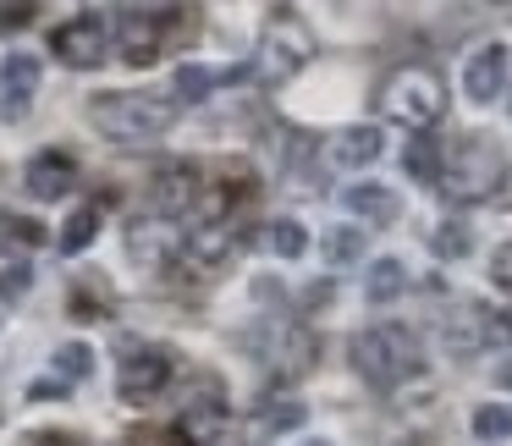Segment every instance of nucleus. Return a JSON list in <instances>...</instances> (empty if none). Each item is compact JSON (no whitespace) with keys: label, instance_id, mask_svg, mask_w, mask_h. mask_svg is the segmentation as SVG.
I'll return each instance as SVG.
<instances>
[{"label":"nucleus","instance_id":"obj_26","mask_svg":"<svg viewBox=\"0 0 512 446\" xmlns=\"http://www.w3.org/2000/svg\"><path fill=\"white\" fill-rule=\"evenodd\" d=\"M474 435L479 441H507L512 435V408L507 402H485V408H474Z\"/></svg>","mask_w":512,"mask_h":446},{"label":"nucleus","instance_id":"obj_13","mask_svg":"<svg viewBox=\"0 0 512 446\" xmlns=\"http://www.w3.org/2000/svg\"><path fill=\"white\" fill-rule=\"evenodd\" d=\"M221 419H226L221 391H215V397H193L188 408L177 413V424L166 430V446H210L215 435H221Z\"/></svg>","mask_w":512,"mask_h":446},{"label":"nucleus","instance_id":"obj_8","mask_svg":"<svg viewBox=\"0 0 512 446\" xmlns=\"http://www.w3.org/2000/svg\"><path fill=\"white\" fill-rule=\"evenodd\" d=\"M507 78H512V50L507 45H479L463 67V94L474 105H490L496 94H507Z\"/></svg>","mask_w":512,"mask_h":446},{"label":"nucleus","instance_id":"obj_14","mask_svg":"<svg viewBox=\"0 0 512 446\" xmlns=\"http://www.w3.org/2000/svg\"><path fill=\"white\" fill-rule=\"evenodd\" d=\"M342 210L364 226H391L402 215V199L386 188V182H347L342 188Z\"/></svg>","mask_w":512,"mask_h":446},{"label":"nucleus","instance_id":"obj_16","mask_svg":"<svg viewBox=\"0 0 512 446\" xmlns=\"http://www.w3.org/2000/svg\"><path fill=\"white\" fill-rule=\"evenodd\" d=\"M149 199H155V210L166 215H188L193 199H199V166H188V160H177V166H166L155 177V188H149Z\"/></svg>","mask_w":512,"mask_h":446},{"label":"nucleus","instance_id":"obj_34","mask_svg":"<svg viewBox=\"0 0 512 446\" xmlns=\"http://www.w3.org/2000/svg\"><path fill=\"white\" fill-rule=\"evenodd\" d=\"M490 380H496V386H501V391H512V358H501V364H496V369H490Z\"/></svg>","mask_w":512,"mask_h":446},{"label":"nucleus","instance_id":"obj_17","mask_svg":"<svg viewBox=\"0 0 512 446\" xmlns=\"http://www.w3.org/2000/svg\"><path fill=\"white\" fill-rule=\"evenodd\" d=\"M122 56L133 61V67H155V56H160V17L122 12Z\"/></svg>","mask_w":512,"mask_h":446},{"label":"nucleus","instance_id":"obj_33","mask_svg":"<svg viewBox=\"0 0 512 446\" xmlns=\"http://www.w3.org/2000/svg\"><path fill=\"white\" fill-rule=\"evenodd\" d=\"M34 17V0H0V28H23Z\"/></svg>","mask_w":512,"mask_h":446},{"label":"nucleus","instance_id":"obj_18","mask_svg":"<svg viewBox=\"0 0 512 446\" xmlns=\"http://www.w3.org/2000/svg\"><path fill=\"white\" fill-rule=\"evenodd\" d=\"M270 369H276V375H298V369H309V353H314V342L309 336L298 331V325H276V331H270Z\"/></svg>","mask_w":512,"mask_h":446},{"label":"nucleus","instance_id":"obj_23","mask_svg":"<svg viewBox=\"0 0 512 446\" xmlns=\"http://www.w3.org/2000/svg\"><path fill=\"white\" fill-rule=\"evenodd\" d=\"M402 171H408L413 182H441V149H435V138H408Z\"/></svg>","mask_w":512,"mask_h":446},{"label":"nucleus","instance_id":"obj_19","mask_svg":"<svg viewBox=\"0 0 512 446\" xmlns=\"http://www.w3.org/2000/svg\"><path fill=\"white\" fill-rule=\"evenodd\" d=\"M402 292H408V265H402L397 254L375 259L369 276H364V298L369 303H391V298H402Z\"/></svg>","mask_w":512,"mask_h":446},{"label":"nucleus","instance_id":"obj_6","mask_svg":"<svg viewBox=\"0 0 512 446\" xmlns=\"http://www.w3.org/2000/svg\"><path fill=\"white\" fill-rule=\"evenodd\" d=\"M507 336H512V325L496 320L490 309H479V303H457V309L441 314V347L452 358H474V353H485V347L507 342Z\"/></svg>","mask_w":512,"mask_h":446},{"label":"nucleus","instance_id":"obj_30","mask_svg":"<svg viewBox=\"0 0 512 446\" xmlns=\"http://www.w3.org/2000/svg\"><path fill=\"white\" fill-rule=\"evenodd\" d=\"M28 281H34L28 259H0V298H23Z\"/></svg>","mask_w":512,"mask_h":446},{"label":"nucleus","instance_id":"obj_35","mask_svg":"<svg viewBox=\"0 0 512 446\" xmlns=\"http://www.w3.org/2000/svg\"><path fill=\"white\" fill-rule=\"evenodd\" d=\"M298 446H336V441H325V435H309V441H298Z\"/></svg>","mask_w":512,"mask_h":446},{"label":"nucleus","instance_id":"obj_5","mask_svg":"<svg viewBox=\"0 0 512 446\" xmlns=\"http://www.w3.org/2000/svg\"><path fill=\"white\" fill-rule=\"evenodd\" d=\"M314 56V39L309 28L298 23V17H276V23L265 28V39H259V56H254V78L259 83H292L303 67H309Z\"/></svg>","mask_w":512,"mask_h":446},{"label":"nucleus","instance_id":"obj_10","mask_svg":"<svg viewBox=\"0 0 512 446\" xmlns=\"http://www.w3.org/2000/svg\"><path fill=\"white\" fill-rule=\"evenodd\" d=\"M50 50H56L67 67H100L105 61V23L100 17H72L50 34Z\"/></svg>","mask_w":512,"mask_h":446},{"label":"nucleus","instance_id":"obj_32","mask_svg":"<svg viewBox=\"0 0 512 446\" xmlns=\"http://www.w3.org/2000/svg\"><path fill=\"white\" fill-rule=\"evenodd\" d=\"M490 281H496L501 292H512V243H501L496 254H490Z\"/></svg>","mask_w":512,"mask_h":446},{"label":"nucleus","instance_id":"obj_15","mask_svg":"<svg viewBox=\"0 0 512 446\" xmlns=\"http://www.w3.org/2000/svg\"><path fill=\"white\" fill-rule=\"evenodd\" d=\"M380 155H386L380 127H342V133L331 138V149H325V160H331L336 171H364V166H375Z\"/></svg>","mask_w":512,"mask_h":446},{"label":"nucleus","instance_id":"obj_25","mask_svg":"<svg viewBox=\"0 0 512 446\" xmlns=\"http://www.w3.org/2000/svg\"><path fill=\"white\" fill-rule=\"evenodd\" d=\"M358 259H364V226H336L325 237V265L342 270V265H358Z\"/></svg>","mask_w":512,"mask_h":446},{"label":"nucleus","instance_id":"obj_1","mask_svg":"<svg viewBox=\"0 0 512 446\" xmlns=\"http://www.w3.org/2000/svg\"><path fill=\"white\" fill-rule=\"evenodd\" d=\"M171 122H177V105L160 94H94L89 100V127L111 144H155L171 133Z\"/></svg>","mask_w":512,"mask_h":446},{"label":"nucleus","instance_id":"obj_20","mask_svg":"<svg viewBox=\"0 0 512 446\" xmlns=\"http://www.w3.org/2000/svg\"><path fill=\"white\" fill-rule=\"evenodd\" d=\"M232 243H237L232 221H204V226H193V237H188V259H199V265H215V259L232 254Z\"/></svg>","mask_w":512,"mask_h":446},{"label":"nucleus","instance_id":"obj_27","mask_svg":"<svg viewBox=\"0 0 512 446\" xmlns=\"http://www.w3.org/2000/svg\"><path fill=\"white\" fill-rule=\"evenodd\" d=\"M94 237H100V210H78L67 221V232H61V254H83Z\"/></svg>","mask_w":512,"mask_h":446},{"label":"nucleus","instance_id":"obj_28","mask_svg":"<svg viewBox=\"0 0 512 446\" xmlns=\"http://www.w3.org/2000/svg\"><path fill=\"white\" fill-rule=\"evenodd\" d=\"M430 248H435V254H441V259H463L468 248H474V232H468L463 221H446V226H435Z\"/></svg>","mask_w":512,"mask_h":446},{"label":"nucleus","instance_id":"obj_12","mask_svg":"<svg viewBox=\"0 0 512 446\" xmlns=\"http://www.w3.org/2000/svg\"><path fill=\"white\" fill-rule=\"evenodd\" d=\"M177 248H182V237H177V226H171L166 215L127 226V259H133L138 270H160V265H171V254H177Z\"/></svg>","mask_w":512,"mask_h":446},{"label":"nucleus","instance_id":"obj_11","mask_svg":"<svg viewBox=\"0 0 512 446\" xmlns=\"http://www.w3.org/2000/svg\"><path fill=\"white\" fill-rule=\"evenodd\" d=\"M23 188L34 193L39 204H56V199H67V193L78 188V160H72V155H61V149H45V155H34V160H28V171H23Z\"/></svg>","mask_w":512,"mask_h":446},{"label":"nucleus","instance_id":"obj_36","mask_svg":"<svg viewBox=\"0 0 512 446\" xmlns=\"http://www.w3.org/2000/svg\"><path fill=\"white\" fill-rule=\"evenodd\" d=\"M490 6H512V0H490Z\"/></svg>","mask_w":512,"mask_h":446},{"label":"nucleus","instance_id":"obj_4","mask_svg":"<svg viewBox=\"0 0 512 446\" xmlns=\"http://www.w3.org/2000/svg\"><path fill=\"white\" fill-rule=\"evenodd\" d=\"M380 105H386L391 122L424 133V127H435V122H441V111H446V83L435 78L430 67H402V72H391Z\"/></svg>","mask_w":512,"mask_h":446},{"label":"nucleus","instance_id":"obj_31","mask_svg":"<svg viewBox=\"0 0 512 446\" xmlns=\"http://www.w3.org/2000/svg\"><path fill=\"white\" fill-rule=\"evenodd\" d=\"M265 424H270V430H292V424H303V402H292V397L270 402V408H265Z\"/></svg>","mask_w":512,"mask_h":446},{"label":"nucleus","instance_id":"obj_3","mask_svg":"<svg viewBox=\"0 0 512 446\" xmlns=\"http://www.w3.org/2000/svg\"><path fill=\"white\" fill-rule=\"evenodd\" d=\"M501 182H507V155H501L490 138H463V144L441 160V188L463 204L490 199Z\"/></svg>","mask_w":512,"mask_h":446},{"label":"nucleus","instance_id":"obj_29","mask_svg":"<svg viewBox=\"0 0 512 446\" xmlns=\"http://www.w3.org/2000/svg\"><path fill=\"white\" fill-rule=\"evenodd\" d=\"M270 248H276L281 259H303V248H309V232H303L298 221H270Z\"/></svg>","mask_w":512,"mask_h":446},{"label":"nucleus","instance_id":"obj_21","mask_svg":"<svg viewBox=\"0 0 512 446\" xmlns=\"http://www.w3.org/2000/svg\"><path fill=\"white\" fill-rule=\"evenodd\" d=\"M243 72H210V67H177V100H188V105H199V100H210L221 83H237Z\"/></svg>","mask_w":512,"mask_h":446},{"label":"nucleus","instance_id":"obj_9","mask_svg":"<svg viewBox=\"0 0 512 446\" xmlns=\"http://www.w3.org/2000/svg\"><path fill=\"white\" fill-rule=\"evenodd\" d=\"M171 369H177V353H166V347H144V353L122 358L116 391H122L127 402H144V397H155V391L171 380Z\"/></svg>","mask_w":512,"mask_h":446},{"label":"nucleus","instance_id":"obj_2","mask_svg":"<svg viewBox=\"0 0 512 446\" xmlns=\"http://www.w3.org/2000/svg\"><path fill=\"white\" fill-rule=\"evenodd\" d=\"M419 336L402 331V325H369V331L353 336V369L369 380V386L391 391L402 380L419 375Z\"/></svg>","mask_w":512,"mask_h":446},{"label":"nucleus","instance_id":"obj_7","mask_svg":"<svg viewBox=\"0 0 512 446\" xmlns=\"http://www.w3.org/2000/svg\"><path fill=\"white\" fill-rule=\"evenodd\" d=\"M39 83H45L39 56L12 50V56L0 61V122H23L28 105H34V94H39Z\"/></svg>","mask_w":512,"mask_h":446},{"label":"nucleus","instance_id":"obj_22","mask_svg":"<svg viewBox=\"0 0 512 446\" xmlns=\"http://www.w3.org/2000/svg\"><path fill=\"white\" fill-rule=\"evenodd\" d=\"M45 243V232H39V221H28V215H0V259H28V248Z\"/></svg>","mask_w":512,"mask_h":446},{"label":"nucleus","instance_id":"obj_24","mask_svg":"<svg viewBox=\"0 0 512 446\" xmlns=\"http://www.w3.org/2000/svg\"><path fill=\"white\" fill-rule=\"evenodd\" d=\"M56 380L61 386H78V380H89L94 375V347L89 342H67V347H56Z\"/></svg>","mask_w":512,"mask_h":446}]
</instances>
